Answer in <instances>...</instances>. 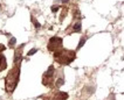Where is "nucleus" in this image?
<instances>
[{"instance_id": "13", "label": "nucleus", "mask_w": 124, "mask_h": 100, "mask_svg": "<svg viewBox=\"0 0 124 100\" xmlns=\"http://www.w3.org/2000/svg\"><path fill=\"white\" fill-rule=\"evenodd\" d=\"M36 51H38V49H31V51H28L27 53V56H32V55H33V53H36Z\"/></svg>"}, {"instance_id": "7", "label": "nucleus", "mask_w": 124, "mask_h": 100, "mask_svg": "<svg viewBox=\"0 0 124 100\" xmlns=\"http://www.w3.org/2000/svg\"><path fill=\"white\" fill-rule=\"evenodd\" d=\"M23 47H25V44H21L18 49H15L13 64H18V65H20L21 64V62H22V48Z\"/></svg>"}, {"instance_id": "16", "label": "nucleus", "mask_w": 124, "mask_h": 100, "mask_svg": "<svg viewBox=\"0 0 124 100\" xmlns=\"http://www.w3.org/2000/svg\"><path fill=\"white\" fill-rule=\"evenodd\" d=\"M4 50H6V47L4 44H0V53H2Z\"/></svg>"}, {"instance_id": "9", "label": "nucleus", "mask_w": 124, "mask_h": 100, "mask_svg": "<svg viewBox=\"0 0 124 100\" xmlns=\"http://www.w3.org/2000/svg\"><path fill=\"white\" fill-rule=\"evenodd\" d=\"M7 67V60H6V57L0 53V72L4 71L5 69Z\"/></svg>"}, {"instance_id": "5", "label": "nucleus", "mask_w": 124, "mask_h": 100, "mask_svg": "<svg viewBox=\"0 0 124 100\" xmlns=\"http://www.w3.org/2000/svg\"><path fill=\"white\" fill-rule=\"evenodd\" d=\"M64 84V74H63V70L60 69L55 72V83H54V88H59V87Z\"/></svg>"}, {"instance_id": "4", "label": "nucleus", "mask_w": 124, "mask_h": 100, "mask_svg": "<svg viewBox=\"0 0 124 100\" xmlns=\"http://www.w3.org/2000/svg\"><path fill=\"white\" fill-rule=\"evenodd\" d=\"M63 48V40L59 36H53L50 37L48 41V44H47V49L49 50V53H56L59 50H61Z\"/></svg>"}, {"instance_id": "10", "label": "nucleus", "mask_w": 124, "mask_h": 100, "mask_svg": "<svg viewBox=\"0 0 124 100\" xmlns=\"http://www.w3.org/2000/svg\"><path fill=\"white\" fill-rule=\"evenodd\" d=\"M85 40H87V36H82V37H81V40H80V42H78V46H77V50H78V49H81V48L84 46Z\"/></svg>"}, {"instance_id": "14", "label": "nucleus", "mask_w": 124, "mask_h": 100, "mask_svg": "<svg viewBox=\"0 0 124 100\" xmlns=\"http://www.w3.org/2000/svg\"><path fill=\"white\" fill-rule=\"evenodd\" d=\"M59 9H60V6H52V12L53 13H56Z\"/></svg>"}, {"instance_id": "2", "label": "nucleus", "mask_w": 124, "mask_h": 100, "mask_svg": "<svg viewBox=\"0 0 124 100\" xmlns=\"http://www.w3.org/2000/svg\"><path fill=\"white\" fill-rule=\"evenodd\" d=\"M54 60L56 63H59L60 65H69L71 62H74L76 58V53L74 50H69V49H63L56 51L53 53Z\"/></svg>"}, {"instance_id": "17", "label": "nucleus", "mask_w": 124, "mask_h": 100, "mask_svg": "<svg viewBox=\"0 0 124 100\" xmlns=\"http://www.w3.org/2000/svg\"><path fill=\"white\" fill-rule=\"evenodd\" d=\"M61 2H62V4H68L69 0H61Z\"/></svg>"}, {"instance_id": "1", "label": "nucleus", "mask_w": 124, "mask_h": 100, "mask_svg": "<svg viewBox=\"0 0 124 100\" xmlns=\"http://www.w3.org/2000/svg\"><path fill=\"white\" fill-rule=\"evenodd\" d=\"M20 78V65L13 64V67L8 71L5 78V90L7 93H13L15 87L18 86Z\"/></svg>"}, {"instance_id": "8", "label": "nucleus", "mask_w": 124, "mask_h": 100, "mask_svg": "<svg viewBox=\"0 0 124 100\" xmlns=\"http://www.w3.org/2000/svg\"><path fill=\"white\" fill-rule=\"evenodd\" d=\"M82 30V23H81V20H75V22L69 27L67 29V33H81Z\"/></svg>"}, {"instance_id": "11", "label": "nucleus", "mask_w": 124, "mask_h": 100, "mask_svg": "<svg viewBox=\"0 0 124 100\" xmlns=\"http://www.w3.org/2000/svg\"><path fill=\"white\" fill-rule=\"evenodd\" d=\"M16 43V40H15V37H12L11 40H9V42H8V48H12L13 49L14 48V44Z\"/></svg>"}, {"instance_id": "3", "label": "nucleus", "mask_w": 124, "mask_h": 100, "mask_svg": "<svg viewBox=\"0 0 124 100\" xmlns=\"http://www.w3.org/2000/svg\"><path fill=\"white\" fill-rule=\"evenodd\" d=\"M55 67L54 65H50L47 69V71L42 74V84L49 88H54V83H55Z\"/></svg>"}, {"instance_id": "15", "label": "nucleus", "mask_w": 124, "mask_h": 100, "mask_svg": "<svg viewBox=\"0 0 124 100\" xmlns=\"http://www.w3.org/2000/svg\"><path fill=\"white\" fill-rule=\"evenodd\" d=\"M66 14H67V9H63V14H61V16H60V21H62L63 19H64Z\"/></svg>"}, {"instance_id": "12", "label": "nucleus", "mask_w": 124, "mask_h": 100, "mask_svg": "<svg viewBox=\"0 0 124 100\" xmlns=\"http://www.w3.org/2000/svg\"><path fill=\"white\" fill-rule=\"evenodd\" d=\"M32 21H33V25L35 26V28H36V29H40V28H41V25H40L38 21L35 20L34 18H32Z\"/></svg>"}, {"instance_id": "6", "label": "nucleus", "mask_w": 124, "mask_h": 100, "mask_svg": "<svg viewBox=\"0 0 124 100\" xmlns=\"http://www.w3.org/2000/svg\"><path fill=\"white\" fill-rule=\"evenodd\" d=\"M67 99H68V93L59 91V90L53 92V94H50L48 98V100H67Z\"/></svg>"}]
</instances>
